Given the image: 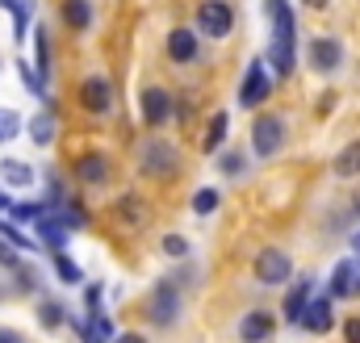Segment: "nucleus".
I'll return each mask as SVG.
<instances>
[{"instance_id":"obj_1","label":"nucleus","mask_w":360,"mask_h":343,"mask_svg":"<svg viewBox=\"0 0 360 343\" xmlns=\"http://www.w3.org/2000/svg\"><path fill=\"white\" fill-rule=\"evenodd\" d=\"M272 17V46H269V67L276 76H293V46H297V25H293V8L285 0L264 4Z\"/></svg>"},{"instance_id":"obj_2","label":"nucleus","mask_w":360,"mask_h":343,"mask_svg":"<svg viewBox=\"0 0 360 343\" xmlns=\"http://www.w3.org/2000/svg\"><path fill=\"white\" fill-rule=\"evenodd\" d=\"M285 117H276V113H260L256 117V126H252V151L260 155V160H272L281 147H285Z\"/></svg>"},{"instance_id":"obj_3","label":"nucleus","mask_w":360,"mask_h":343,"mask_svg":"<svg viewBox=\"0 0 360 343\" xmlns=\"http://www.w3.org/2000/svg\"><path fill=\"white\" fill-rule=\"evenodd\" d=\"M231 25H235V8H231L226 0H205V4L197 8V30H201L205 38H226Z\"/></svg>"},{"instance_id":"obj_4","label":"nucleus","mask_w":360,"mask_h":343,"mask_svg":"<svg viewBox=\"0 0 360 343\" xmlns=\"http://www.w3.org/2000/svg\"><path fill=\"white\" fill-rule=\"evenodd\" d=\"M269 96H272V76H269V67H264V59H256V63L248 67L243 84H239V105H243V109H260Z\"/></svg>"},{"instance_id":"obj_5","label":"nucleus","mask_w":360,"mask_h":343,"mask_svg":"<svg viewBox=\"0 0 360 343\" xmlns=\"http://www.w3.org/2000/svg\"><path fill=\"white\" fill-rule=\"evenodd\" d=\"M289 276H293V259H289V252L264 247V252L256 256V280H260V285H285Z\"/></svg>"},{"instance_id":"obj_6","label":"nucleus","mask_w":360,"mask_h":343,"mask_svg":"<svg viewBox=\"0 0 360 343\" xmlns=\"http://www.w3.org/2000/svg\"><path fill=\"white\" fill-rule=\"evenodd\" d=\"M310 67L314 72H323V76H331V72H340V63H344V42L340 38H331V34H323V38H310Z\"/></svg>"},{"instance_id":"obj_7","label":"nucleus","mask_w":360,"mask_h":343,"mask_svg":"<svg viewBox=\"0 0 360 343\" xmlns=\"http://www.w3.org/2000/svg\"><path fill=\"white\" fill-rule=\"evenodd\" d=\"M143 172H147V176H176V172H180L176 147H168L164 138L147 143V151H143Z\"/></svg>"},{"instance_id":"obj_8","label":"nucleus","mask_w":360,"mask_h":343,"mask_svg":"<svg viewBox=\"0 0 360 343\" xmlns=\"http://www.w3.org/2000/svg\"><path fill=\"white\" fill-rule=\"evenodd\" d=\"M151 323H160V327H172L180 314V297H176V285L168 280V285H155V293H151Z\"/></svg>"},{"instance_id":"obj_9","label":"nucleus","mask_w":360,"mask_h":343,"mask_svg":"<svg viewBox=\"0 0 360 343\" xmlns=\"http://www.w3.org/2000/svg\"><path fill=\"white\" fill-rule=\"evenodd\" d=\"M80 105H84L89 113H109V109H113V84H109L105 76H89V80L80 84Z\"/></svg>"},{"instance_id":"obj_10","label":"nucleus","mask_w":360,"mask_h":343,"mask_svg":"<svg viewBox=\"0 0 360 343\" xmlns=\"http://www.w3.org/2000/svg\"><path fill=\"white\" fill-rule=\"evenodd\" d=\"M139 105H143V122L147 126H164L172 117V92H164V88H143Z\"/></svg>"},{"instance_id":"obj_11","label":"nucleus","mask_w":360,"mask_h":343,"mask_svg":"<svg viewBox=\"0 0 360 343\" xmlns=\"http://www.w3.org/2000/svg\"><path fill=\"white\" fill-rule=\"evenodd\" d=\"M272 327H276V318H272L269 310H252V314H243V323H239V339L243 343H264V339H272Z\"/></svg>"},{"instance_id":"obj_12","label":"nucleus","mask_w":360,"mask_h":343,"mask_svg":"<svg viewBox=\"0 0 360 343\" xmlns=\"http://www.w3.org/2000/svg\"><path fill=\"white\" fill-rule=\"evenodd\" d=\"M356 285H360L356 259H340L335 272H331V289H327V297H348V293H356Z\"/></svg>"},{"instance_id":"obj_13","label":"nucleus","mask_w":360,"mask_h":343,"mask_svg":"<svg viewBox=\"0 0 360 343\" xmlns=\"http://www.w3.org/2000/svg\"><path fill=\"white\" fill-rule=\"evenodd\" d=\"M310 297H314V280H310V276H302V280L289 289V297H285V318H289V323H302V314H306Z\"/></svg>"},{"instance_id":"obj_14","label":"nucleus","mask_w":360,"mask_h":343,"mask_svg":"<svg viewBox=\"0 0 360 343\" xmlns=\"http://www.w3.org/2000/svg\"><path fill=\"white\" fill-rule=\"evenodd\" d=\"M76 176H80V184H105L109 180V160L101 151H89V155L76 160Z\"/></svg>"},{"instance_id":"obj_15","label":"nucleus","mask_w":360,"mask_h":343,"mask_svg":"<svg viewBox=\"0 0 360 343\" xmlns=\"http://www.w3.org/2000/svg\"><path fill=\"white\" fill-rule=\"evenodd\" d=\"M302 327L314 331V335L331 331V297H310V306H306V314H302Z\"/></svg>"},{"instance_id":"obj_16","label":"nucleus","mask_w":360,"mask_h":343,"mask_svg":"<svg viewBox=\"0 0 360 343\" xmlns=\"http://www.w3.org/2000/svg\"><path fill=\"white\" fill-rule=\"evenodd\" d=\"M168 59L172 63H193L197 59V34L193 30H172L168 34Z\"/></svg>"},{"instance_id":"obj_17","label":"nucleus","mask_w":360,"mask_h":343,"mask_svg":"<svg viewBox=\"0 0 360 343\" xmlns=\"http://www.w3.org/2000/svg\"><path fill=\"white\" fill-rule=\"evenodd\" d=\"M34 231H38V239H42L46 247H55V252L68 247V226H63V218H38Z\"/></svg>"},{"instance_id":"obj_18","label":"nucleus","mask_w":360,"mask_h":343,"mask_svg":"<svg viewBox=\"0 0 360 343\" xmlns=\"http://www.w3.org/2000/svg\"><path fill=\"white\" fill-rule=\"evenodd\" d=\"M30 138H34L38 147H51V143H55V113H51V109H42V113L30 117Z\"/></svg>"},{"instance_id":"obj_19","label":"nucleus","mask_w":360,"mask_h":343,"mask_svg":"<svg viewBox=\"0 0 360 343\" xmlns=\"http://www.w3.org/2000/svg\"><path fill=\"white\" fill-rule=\"evenodd\" d=\"M0 176H4V184H13V188H30V184H34V168L21 164V160H4V164H0Z\"/></svg>"},{"instance_id":"obj_20","label":"nucleus","mask_w":360,"mask_h":343,"mask_svg":"<svg viewBox=\"0 0 360 343\" xmlns=\"http://www.w3.org/2000/svg\"><path fill=\"white\" fill-rule=\"evenodd\" d=\"M335 176H360V138H352L340 155H335Z\"/></svg>"},{"instance_id":"obj_21","label":"nucleus","mask_w":360,"mask_h":343,"mask_svg":"<svg viewBox=\"0 0 360 343\" xmlns=\"http://www.w3.org/2000/svg\"><path fill=\"white\" fill-rule=\"evenodd\" d=\"M63 21H68L72 30H89L92 4H89V0H63Z\"/></svg>"},{"instance_id":"obj_22","label":"nucleus","mask_w":360,"mask_h":343,"mask_svg":"<svg viewBox=\"0 0 360 343\" xmlns=\"http://www.w3.org/2000/svg\"><path fill=\"white\" fill-rule=\"evenodd\" d=\"M226 126H231L226 113H214V117H210V126H205V151H222V143H226Z\"/></svg>"},{"instance_id":"obj_23","label":"nucleus","mask_w":360,"mask_h":343,"mask_svg":"<svg viewBox=\"0 0 360 343\" xmlns=\"http://www.w3.org/2000/svg\"><path fill=\"white\" fill-rule=\"evenodd\" d=\"M55 276H59L63 285H80V280H84L80 264H76L72 256H63V252H55Z\"/></svg>"},{"instance_id":"obj_24","label":"nucleus","mask_w":360,"mask_h":343,"mask_svg":"<svg viewBox=\"0 0 360 343\" xmlns=\"http://www.w3.org/2000/svg\"><path fill=\"white\" fill-rule=\"evenodd\" d=\"M38 323H42L46 331H55V327L68 323V310H63L59 302H42V306H38Z\"/></svg>"},{"instance_id":"obj_25","label":"nucleus","mask_w":360,"mask_h":343,"mask_svg":"<svg viewBox=\"0 0 360 343\" xmlns=\"http://www.w3.org/2000/svg\"><path fill=\"white\" fill-rule=\"evenodd\" d=\"M214 209H218V188H197V193H193V214L205 218V214H214Z\"/></svg>"},{"instance_id":"obj_26","label":"nucleus","mask_w":360,"mask_h":343,"mask_svg":"<svg viewBox=\"0 0 360 343\" xmlns=\"http://www.w3.org/2000/svg\"><path fill=\"white\" fill-rule=\"evenodd\" d=\"M30 13H34V0H21V4L13 8V34H17V42L25 38V25H30Z\"/></svg>"},{"instance_id":"obj_27","label":"nucleus","mask_w":360,"mask_h":343,"mask_svg":"<svg viewBox=\"0 0 360 343\" xmlns=\"http://www.w3.org/2000/svg\"><path fill=\"white\" fill-rule=\"evenodd\" d=\"M139 205H143L139 197H117V218H122V222H126V218H130V222H143V209H139Z\"/></svg>"},{"instance_id":"obj_28","label":"nucleus","mask_w":360,"mask_h":343,"mask_svg":"<svg viewBox=\"0 0 360 343\" xmlns=\"http://www.w3.org/2000/svg\"><path fill=\"white\" fill-rule=\"evenodd\" d=\"M17 130H21V117H17L13 109H0V143L17 138Z\"/></svg>"},{"instance_id":"obj_29","label":"nucleus","mask_w":360,"mask_h":343,"mask_svg":"<svg viewBox=\"0 0 360 343\" xmlns=\"http://www.w3.org/2000/svg\"><path fill=\"white\" fill-rule=\"evenodd\" d=\"M38 76L42 80L51 76V42H46V30H38Z\"/></svg>"},{"instance_id":"obj_30","label":"nucleus","mask_w":360,"mask_h":343,"mask_svg":"<svg viewBox=\"0 0 360 343\" xmlns=\"http://www.w3.org/2000/svg\"><path fill=\"white\" fill-rule=\"evenodd\" d=\"M160 247H164V256H172V259H184V256H188V239H184V235H168Z\"/></svg>"},{"instance_id":"obj_31","label":"nucleus","mask_w":360,"mask_h":343,"mask_svg":"<svg viewBox=\"0 0 360 343\" xmlns=\"http://www.w3.org/2000/svg\"><path fill=\"white\" fill-rule=\"evenodd\" d=\"M13 218H17V222H38V218H46V209L30 201V205H13Z\"/></svg>"},{"instance_id":"obj_32","label":"nucleus","mask_w":360,"mask_h":343,"mask_svg":"<svg viewBox=\"0 0 360 343\" xmlns=\"http://www.w3.org/2000/svg\"><path fill=\"white\" fill-rule=\"evenodd\" d=\"M0 239H4V243H13V247H30V243H34V239H25L13 222H0Z\"/></svg>"},{"instance_id":"obj_33","label":"nucleus","mask_w":360,"mask_h":343,"mask_svg":"<svg viewBox=\"0 0 360 343\" xmlns=\"http://www.w3.org/2000/svg\"><path fill=\"white\" fill-rule=\"evenodd\" d=\"M222 172H226V176H239V172H243V155L226 151V155H222Z\"/></svg>"},{"instance_id":"obj_34","label":"nucleus","mask_w":360,"mask_h":343,"mask_svg":"<svg viewBox=\"0 0 360 343\" xmlns=\"http://www.w3.org/2000/svg\"><path fill=\"white\" fill-rule=\"evenodd\" d=\"M344 339L360 343V318H348V323H344Z\"/></svg>"},{"instance_id":"obj_35","label":"nucleus","mask_w":360,"mask_h":343,"mask_svg":"<svg viewBox=\"0 0 360 343\" xmlns=\"http://www.w3.org/2000/svg\"><path fill=\"white\" fill-rule=\"evenodd\" d=\"M89 314H101V285H89Z\"/></svg>"},{"instance_id":"obj_36","label":"nucleus","mask_w":360,"mask_h":343,"mask_svg":"<svg viewBox=\"0 0 360 343\" xmlns=\"http://www.w3.org/2000/svg\"><path fill=\"white\" fill-rule=\"evenodd\" d=\"M0 264H17V247L4 243V239H0Z\"/></svg>"},{"instance_id":"obj_37","label":"nucleus","mask_w":360,"mask_h":343,"mask_svg":"<svg viewBox=\"0 0 360 343\" xmlns=\"http://www.w3.org/2000/svg\"><path fill=\"white\" fill-rule=\"evenodd\" d=\"M0 343H25L17 331H8V327H0Z\"/></svg>"},{"instance_id":"obj_38","label":"nucleus","mask_w":360,"mask_h":343,"mask_svg":"<svg viewBox=\"0 0 360 343\" xmlns=\"http://www.w3.org/2000/svg\"><path fill=\"white\" fill-rule=\"evenodd\" d=\"M113 343H147L143 335H113Z\"/></svg>"},{"instance_id":"obj_39","label":"nucleus","mask_w":360,"mask_h":343,"mask_svg":"<svg viewBox=\"0 0 360 343\" xmlns=\"http://www.w3.org/2000/svg\"><path fill=\"white\" fill-rule=\"evenodd\" d=\"M306 8H327V0H302Z\"/></svg>"},{"instance_id":"obj_40","label":"nucleus","mask_w":360,"mask_h":343,"mask_svg":"<svg viewBox=\"0 0 360 343\" xmlns=\"http://www.w3.org/2000/svg\"><path fill=\"white\" fill-rule=\"evenodd\" d=\"M17 4H21V0H0V8H8V13H13Z\"/></svg>"},{"instance_id":"obj_41","label":"nucleus","mask_w":360,"mask_h":343,"mask_svg":"<svg viewBox=\"0 0 360 343\" xmlns=\"http://www.w3.org/2000/svg\"><path fill=\"white\" fill-rule=\"evenodd\" d=\"M352 247H356V256H360V231H356V239H352Z\"/></svg>"},{"instance_id":"obj_42","label":"nucleus","mask_w":360,"mask_h":343,"mask_svg":"<svg viewBox=\"0 0 360 343\" xmlns=\"http://www.w3.org/2000/svg\"><path fill=\"white\" fill-rule=\"evenodd\" d=\"M8 205H13V201H8V197H0V209H8Z\"/></svg>"}]
</instances>
